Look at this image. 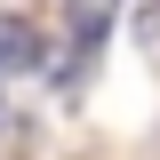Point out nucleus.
Returning a JSON list of instances; mask_svg holds the SVG:
<instances>
[{
  "label": "nucleus",
  "mask_w": 160,
  "mask_h": 160,
  "mask_svg": "<svg viewBox=\"0 0 160 160\" xmlns=\"http://www.w3.org/2000/svg\"><path fill=\"white\" fill-rule=\"evenodd\" d=\"M112 8H120V0H72V40H80V48H96V40H104Z\"/></svg>",
  "instance_id": "f03ea898"
},
{
  "label": "nucleus",
  "mask_w": 160,
  "mask_h": 160,
  "mask_svg": "<svg viewBox=\"0 0 160 160\" xmlns=\"http://www.w3.org/2000/svg\"><path fill=\"white\" fill-rule=\"evenodd\" d=\"M24 64H40V40L24 16H0V72H24Z\"/></svg>",
  "instance_id": "f257e3e1"
}]
</instances>
